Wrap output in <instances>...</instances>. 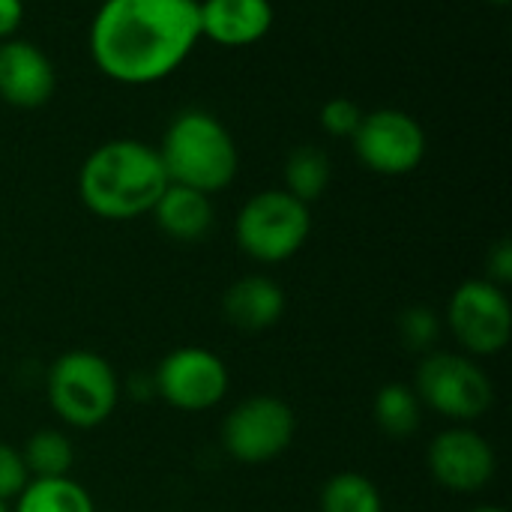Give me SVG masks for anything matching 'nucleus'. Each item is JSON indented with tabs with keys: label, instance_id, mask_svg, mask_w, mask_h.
<instances>
[{
	"label": "nucleus",
	"instance_id": "12",
	"mask_svg": "<svg viewBox=\"0 0 512 512\" xmlns=\"http://www.w3.org/2000/svg\"><path fill=\"white\" fill-rule=\"evenodd\" d=\"M432 477L450 492H480L495 477V453L471 429H450L429 447Z\"/></svg>",
	"mask_w": 512,
	"mask_h": 512
},
{
	"label": "nucleus",
	"instance_id": "26",
	"mask_svg": "<svg viewBox=\"0 0 512 512\" xmlns=\"http://www.w3.org/2000/svg\"><path fill=\"white\" fill-rule=\"evenodd\" d=\"M486 3H495V6H510L512 0H486Z\"/></svg>",
	"mask_w": 512,
	"mask_h": 512
},
{
	"label": "nucleus",
	"instance_id": "4",
	"mask_svg": "<svg viewBox=\"0 0 512 512\" xmlns=\"http://www.w3.org/2000/svg\"><path fill=\"white\" fill-rule=\"evenodd\" d=\"M312 231L309 204L297 201L285 189H264L252 195L237 213L234 234L240 249L264 264L291 258Z\"/></svg>",
	"mask_w": 512,
	"mask_h": 512
},
{
	"label": "nucleus",
	"instance_id": "11",
	"mask_svg": "<svg viewBox=\"0 0 512 512\" xmlns=\"http://www.w3.org/2000/svg\"><path fill=\"white\" fill-rule=\"evenodd\" d=\"M57 93V69L51 57L30 39L0 42V102L12 108H42Z\"/></svg>",
	"mask_w": 512,
	"mask_h": 512
},
{
	"label": "nucleus",
	"instance_id": "20",
	"mask_svg": "<svg viewBox=\"0 0 512 512\" xmlns=\"http://www.w3.org/2000/svg\"><path fill=\"white\" fill-rule=\"evenodd\" d=\"M321 512H381V495L366 477L339 474L321 492Z\"/></svg>",
	"mask_w": 512,
	"mask_h": 512
},
{
	"label": "nucleus",
	"instance_id": "21",
	"mask_svg": "<svg viewBox=\"0 0 512 512\" xmlns=\"http://www.w3.org/2000/svg\"><path fill=\"white\" fill-rule=\"evenodd\" d=\"M363 114H366V111H363L354 99H348V96H333V99H327V102L321 105L318 123H321V129H324L327 135H333V138H354V132H357V126H360Z\"/></svg>",
	"mask_w": 512,
	"mask_h": 512
},
{
	"label": "nucleus",
	"instance_id": "8",
	"mask_svg": "<svg viewBox=\"0 0 512 512\" xmlns=\"http://www.w3.org/2000/svg\"><path fill=\"white\" fill-rule=\"evenodd\" d=\"M450 327L471 354L504 351L512 333V309L504 288L489 279L465 282L450 300Z\"/></svg>",
	"mask_w": 512,
	"mask_h": 512
},
{
	"label": "nucleus",
	"instance_id": "22",
	"mask_svg": "<svg viewBox=\"0 0 512 512\" xmlns=\"http://www.w3.org/2000/svg\"><path fill=\"white\" fill-rule=\"evenodd\" d=\"M438 318H435V312H429V309H408L405 315H402V339H405V345L408 348H414V351H426V348H432L435 345V339H438Z\"/></svg>",
	"mask_w": 512,
	"mask_h": 512
},
{
	"label": "nucleus",
	"instance_id": "16",
	"mask_svg": "<svg viewBox=\"0 0 512 512\" xmlns=\"http://www.w3.org/2000/svg\"><path fill=\"white\" fill-rule=\"evenodd\" d=\"M330 177H333L330 156L315 144L294 147L285 159V192L303 204L321 198L330 186Z\"/></svg>",
	"mask_w": 512,
	"mask_h": 512
},
{
	"label": "nucleus",
	"instance_id": "2",
	"mask_svg": "<svg viewBox=\"0 0 512 512\" xmlns=\"http://www.w3.org/2000/svg\"><path fill=\"white\" fill-rule=\"evenodd\" d=\"M168 186L159 150L138 138H111L99 144L78 171L84 207L102 219L123 222L150 213Z\"/></svg>",
	"mask_w": 512,
	"mask_h": 512
},
{
	"label": "nucleus",
	"instance_id": "1",
	"mask_svg": "<svg viewBox=\"0 0 512 512\" xmlns=\"http://www.w3.org/2000/svg\"><path fill=\"white\" fill-rule=\"evenodd\" d=\"M198 42V0H99L87 33L96 69L126 87L171 78Z\"/></svg>",
	"mask_w": 512,
	"mask_h": 512
},
{
	"label": "nucleus",
	"instance_id": "28",
	"mask_svg": "<svg viewBox=\"0 0 512 512\" xmlns=\"http://www.w3.org/2000/svg\"><path fill=\"white\" fill-rule=\"evenodd\" d=\"M0 512H6V504H3V501H0Z\"/></svg>",
	"mask_w": 512,
	"mask_h": 512
},
{
	"label": "nucleus",
	"instance_id": "25",
	"mask_svg": "<svg viewBox=\"0 0 512 512\" xmlns=\"http://www.w3.org/2000/svg\"><path fill=\"white\" fill-rule=\"evenodd\" d=\"M24 21V0H0V42L12 39Z\"/></svg>",
	"mask_w": 512,
	"mask_h": 512
},
{
	"label": "nucleus",
	"instance_id": "19",
	"mask_svg": "<svg viewBox=\"0 0 512 512\" xmlns=\"http://www.w3.org/2000/svg\"><path fill=\"white\" fill-rule=\"evenodd\" d=\"M21 459H24L27 471H33L39 480H48V477H66V471L72 468L75 453H72V444H69L66 435L45 429V432H36L27 441Z\"/></svg>",
	"mask_w": 512,
	"mask_h": 512
},
{
	"label": "nucleus",
	"instance_id": "27",
	"mask_svg": "<svg viewBox=\"0 0 512 512\" xmlns=\"http://www.w3.org/2000/svg\"><path fill=\"white\" fill-rule=\"evenodd\" d=\"M474 512H507V510H498V507H483V510H474Z\"/></svg>",
	"mask_w": 512,
	"mask_h": 512
},
{
	"label": "nucleus",
	"instance_id": "15",
	"mask_svg": "<svg viewBox=\"0 0 512 512\" xmlns=\"http://www.w3.org/2000/svg\"><path fill=\"white\" fill-rule=\"evenodd\" d=\"M225 318L240 330H264L273 327L285 312L282 288L267 276H246L234 282L225 294Z\"/></svg>",
	"mask_w": 512,
	"mask_h": 512
},
{
	"label": "nucleus",
	"instance_id": "23",
	"mask_svg": "<svg viewBox=\"0 0 512 512\" xmlns=\"http://www.w3.org/2000/svg\"><path fill=\"white\" fill-rule=\"evenodd\" d=\"M27 477H30V471H27L21 453L0 444V501H6L12 495H21L24 486H27Z\"/></svg>",
	"mask_w": 512,
	"mask_h": 512
},
{
	"label": "nucleus",
	"instance_id": "14",
	"mask_svg": "<svg viewBox=\"0 0 512 512\" xmlns=\"http://www.w3.org/2000/svg\"><path fill=\"white\" fill-rule=\"evenodd\" d=\"M150 213L156 216V225L168 237L183 240V243L201 240L213 228L210 195H204L198 189H189V186H177V183L165 186V192L159 195V201H156V207Z\"/></svg>",
	"mask_w": 512,
	"mask_h": 512
},
{
	"label": "nucleus",
	"instance_id": "17",
	"mask_svg": "<svg viewBox=\"0 0 512 512\" xmlns=\"http://www.w3.org/2000/svg\"><path fill=\"white\" fill-rule=\"evenodd\" d=\"M18 512H93V501L78 483L66 477H48L24 486Z\"/></svg>",
	"mask_w": 512,
	"mask_h": 512
},
{
	"label": "nucleus",
	"instance_id": "5",
	"mask_svg": "<svg viewBox=\"0 0 512 512\" xmlns=\"http://www.w3.org/2000/svg\"><path fill=\"white\" fill-rule=\"evenodd\" d=\"M48 399L57 417H63L69 426L93 429L117 405L114 369L87 351L63 354L48 372Z\"/></svg>",
	"mask_w": 512,
	"mask_h": 512
},
{
	"label": "nucleus",
	"instance_id": "7",
	"mask_svg": "<svg viewBox=\"0 0 512 512\" xmlns=\"http://www.w3.org/2000/svg\"><path fill=\"white\" fill-rule=\"evenodd\" d=\"M351 144L369 171L402 177L420 168L426 156V129L402 108H375L363 114Z\"/></svg>",
	"mask_w": 512,
	"mask_h": 512
},
{
	"label": "nucleus",
	"instance_id": "6",
	"mask_svg": "<svg viewBox=\"0 0 512 512\" xmlns=\"http://www.w3.org/2000/svg\"><path fill=\"white\" fill-rule=\"evenodd\" d=\"M417 399L450 420H477L492 408L489 375L468 357L432 354L417 369Z\"/></svg>",
	"mask_w": 512,
	"mask_h": 512
},
{
	"label": "nucleus",
	"instance_id": "9",
	"mask_svg": "<svg viewBox=\"0 0 512 512\" xmlns=\"http://www.w3.org/2000/svg\"><path fill=\"white\" fill-rule=\"evenodd\" d=\"M294 438V414L285 402L258 396L243 405H237L222 429L225 450L246 462L261 465L276 459Z\"/></svg>",
	"mask_w": 512,
	"mask_h": 512
},
{
	"label": "nucleus",
	"instance_id": "3",
	"mask_svg": "<svg viewBox=\"0 0 512 512\" xmlns=\"http://www.w3.org/2000/svg\"><path fill=\"white\" fill-rule=\"evenodd\" d=\"M156 150L168 183L189 186L204 195L231 186L240 168L234 135L213 111L204 108H183L174 114Z\"/></svg>",
	"mask_w": 512,
	"mask_h": 512
},
{
	"label": "nucleus",
	"instance_id": "10",
	"mask_svg": "<svg viewBox=\"0 0 512 512\" xmlns=\"http://www.w3.org/2000/svg\"><path fill=\"white\" fill-rule=\"evenodd\" d=\"M156 387L165 402L183 411L213 408L228 390V372L219 357L201 348H183L162 360Z\"/></svg>",
	"mask_w": 512,
	"mask_h": 512
},
{
	"label": "nucleus",
	"instance_id": "24",
	"mask_svg": "<svg viewBox=\"0 0 512 512\" xmlns=\"http://www.w3.org/2000/svg\"><path fill=\"white\" fill-rule=\"evenodd\" d=\"M512 279V246L510 240H501L492 252H489V282H495L498 288L507 285Z\"/></svg>",
	"mask_w": 512,
	"mask_h": 512
},
{
	"label": "nucleus",
	"instance_id": "18",
	"mask_svg": "<svg viewBox=\"0 0 512 512\" xmlns=\"http://www.w3.org/2000/svg\"><path fill=\"white\" fill-rule=\"evenodd\" d=\"M375 420L384 435L402 441L420 429V399L405 384H387L375 399Z\"/></svg>",
	"mask_w": 512,
	"mask_h": 512
},
{
	"label": "nucleus",
	"instance_id": "13",
	"mask_svg": "<svg viewBox=\"0 0 512 512\" xmlns=\"http://www.w3.org/2000/svg\"><path fill=\"white\" fill-rule=\"evenodd\" d=\"M201 39L222 48H249L261 42L276 21L270 0H198Z\"/></svg>",
	"mask_w": 512,
	"mask_h": 512
}]
</instances>
